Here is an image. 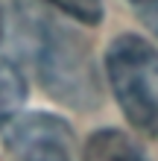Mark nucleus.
Instances as JSON below:
<instances>
[{
    "label": "nucleus",
    "mask_w": 158,
    "mask_h": 161,
    "mask_svg": "<svg viewBox=\"0 0 158 161\" xmlns=\"http://www.w3.org/2000/svg\"><path fill=\"white\" fill-rule=\"evenodd\" d=\"M0 38H3V12H0Z\"/></svg>",
    "instance_id": "nucleus-8"
},
{
    "label": "nucleus",
    "mask_w": 158,
    "mask_h": 161,
    "mask_svg": "<svg viewBox=\"0 0 158 161\" xmlns=\"http://www.w3.org/2000/svg\"><path fill=\"white\" fill-rule=\"evenodd\" d=\"M3 132L15 161H70V126L56 114H18Z\"/></svg>",
    "instance_id": "nucleus-3"
},
{
    "label": "nucleus",
    "mask_w": 158,
    "mask_h": 161,
    "mask_svg": "<svg viewBox=\"0 0 158 161\" xmlns=\"http://www.w3.org/2000/svg\"><path fill=\"white\" fill-rule=\"evenodd\" d=\"M85 161H150L129 135L117 129H100L85 144Z\"/></svg>",
    "instance_id": "nucleus-4"
},
{
    "label": "nucleus",
    "mask_w": 158,
    "mask_h": 161,
    "mask_svg": "<svg viewBox=\"0 0 158 161\" xmlns=\"http://www.w3.org/2000/svg\"><path fill=\"white\" fill-rule=\"evenodd\" d=\"M129 3L135 6V12L144 21L146 30L158 35V0H129Z\"/></svg>",
    "instance_id": "nucleus-7"
},
{
    "label": "nucleus",
    "mask_w": 158,
    "mask_h": 161,
    "mask_svg": "<svg viewBox=\"0 0 158 161\" xmlns=\"http://www.w3.org/2000/svg\"><path fill=\"white\" fill-rule=\"evenodd\" d=\"M24 100H26V79L21 68L9 59H0V132L21 114Z\"/></svg>",
    "instance_id": "nucleus-5"
},
{
    "label": "nucleus",
    "mask_w": 158,
    "mask_h": 161,
    "mask_svg": "<svg viewBox=\"0 0 158 161\" xmlns=\"http://www.w3.org/2000/svg\"><path fill=\"white\" fill-rule=\"evenodd\" d=\"M18 44L24 47L26 62L35 76L59 103L73 108L94 106L100 91L91 53L76 32L64 30L50 15L38 9H24L18 15Z\"/></svg>",
    "instance_id": "nucleus-1"
},
{
    "label": "nucleus",
    "mask_w": 158,
    "mask_h": 161,
    "mask_svg": "<svg viewBox=\"0 0 158 161\" xmlns=\"http://www.w3.org/2000/svg\"><path fill=\"white\" fill-rule=\"evenodd\" d=\"M44 3L56 6L59 12L79 24H100L103 21V0H44Z\"/></svg>",
    "instance_id": "nucleus-6"
},
{
    "label": "nucleus",
    "mask_w": 158,
    "mask_h": 161,
    "mask_svg": "<svg viewBox=\"0 0 158 161\" xmlns=\"http://www.w3.org/2000/svg\"><path fill=\"white\" fill-rule=\"evenodd\" d=\"M117 106L138 132L158 138V50L141 35H120L106 53Z\"/></svg>",
    "instance_id": "nucleus-2"
}]
</instances>
